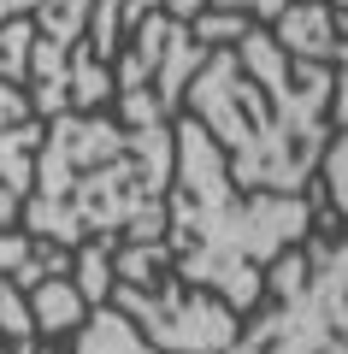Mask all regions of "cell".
I'll return each mask as SVG.
<instances>
[{"label":"cell","mask_w":348,"mask_h":354,"mask_svg":"<svg viewBox=\"0 0 348 354\" xmlns=\"http://www.w3.org/2000/svg\"><path fill=\"white\" fill-rule=\"evenodd\" d=\"M183 118L212 136L237 189L307 195L331 142V65L289 59L254 24L230 48H207L183 88Z\"/></svg>","instance_id":"obj_1"},{"label":"cell","mask_w":348,"mask_h":354,"mask_svg":"<svg viewBox=\"0 0 348 354\" xmlns=\"http://www.w3.org/2000/svg\"><path fill=\"white\" fill-rule=\"evenodd\" d=\"M319 195H248L230 183L224 153L195 118H172V189H165V254L172 272L219 295L237 319L266 301V266L313 236Z\"/></svg>","instance_id":"obj_2"},{"label":"cell","mask_w":348,"mask_h":354,"mask_svg":"<svg viewBox=\"0 0 348 354\" xmlns=\"http://www.w3.org/2000/svg\"><path fill=\"white\" fill-rule=\"evenodd\" d=\"M172 189V124L130 130L107 113L48 118L36 148V189L18 230L53 248H83L95 236L154 242L165 236Z\"/></svg>","instance_id":"obj_3"},{"label":"cell","mask_w":348,"mask_h":354,"mask_svg":"<svg viewBox=\"0 0 348 354\" xmlns=\"http://www.w3.org/2000/svg\"><path fill=\"white\" fill-rule=\"evenodd\" d=\"M266 295L224 354H348V225H313L266 266Z\"/></svg>","instance_id":"obj_4"},{"label":"cell","mask_w":348,"mask_h":354,"mask_svg":"<svg viewBox=\"0 0 348 354\" xmlns=\"http://www.w3.org/2000/svg\"><path fill=\"white\" fill-rule=\"evenodd\" d=\"M207 48L195 41V30L172 12H142L125 24L118 59H112V106L118 124L154 130L183 118V88L201 71Z\"/></svg>","instance_id":"obj_5"},{"label":"cell","mask_w":348,"mask_h":354,"mask_svg":"<svg viewBox=\"0 0 348 354\" xmlns=\"http://www.w3.org/2000/svg\"><path fill=\"white\" fill-rule=\"evenodd\" d=\"M107 307H118L160 354H224L242 330V319L219 295L183 283L172 266H160L148 283H112Z\"/></svg>","instance_id":"obj_6"},{"label":"cell","mask_w":348,"mask_h":354,"mask_svg":"<svg viewBox=\"0 0 348 354\" xmlns=\"http://www.w3.org/2000/svg\"><path fill=\"white\" fill-rule=\"evenodd\" d=\"M42 118H24V124L0 130V230H18V213H24L30 189H36V148H42Z\"/></svg>","instance_id":"obj_7"},{"label":"cell","mask_w":348,"mask_h":354,"mask_svg":"<svg viewBox=\"0 0 348 354\" xmlns=\"http://www.w3.org/2000/svg\"><path fill=\"white\" fill-rule=\"evenodd\" d=\"M272 41L289 53V59H307V65H331V41H336V18L324 0H289L284 12H277Z\"/></svg>","instance_id":"obj_8"},{"label":"cell","mask_w":348,"mask_h":354,"mask_svg":"<svg viewBox=\"0 0 348 354\" xmlns=\"http://www.w3.org/2000/svg\"><path fill=\"white\" fill-rule=\"evenodd\" d=\"M71 354H160L118 307H89V319L71 330Z\"/></svg>","instance_id":"obj_9"},{"label":"cell","mask_w":348,"mask_h":354,"mask_svg":"<svg viewBox=\"0 0 348 354\" xmlns=\"http://www.w3.org/2000/svg\"><path fill=\"white\" fill-rule=\"evenodd\" d=\"M24 301H30V325H36V337H71V330L89 319V307H83V295H77L71 272H65V278H42Z\"/></svg>","instance_id":"obj_10"},{"label":"cell","mask_w":348,"mask_h":354,"mask_svg":"<svg viewBox=\"0 0 348 354\" xmlns=\"http://www.w3.org/2000/svg\"><path fill=\"white\" fill-rule=\"evenodd\" d=\"M112 254H118V236H95V242H83V248H71V283H77V295H83V307H107Z\"/></svg>","instance_id":"obj_11"},{"label":"cell","mask_w":348,"mask_h":354,"mask_svg":"<svg viewBox=\"0 0 348 354\" xmlns=\"http://www.w3.org/2000/svg\"><path fill=\"white\" fill-rule=\"evenodd\" d=\"M319 177H324V201H331L336 225H348V130H331L319 153Z\"/></svg>","instance_id":"obj_12"},{"label":"cell","mask_w":348,"mask_h":354,"mask_svg":"<svg viewBox=\"0 0 348 354\" xmlns=\"http://www.w3.org/2000/svg\"><path fill=\"white\" fill-rule=\"evenodd\" d=\"M336 41H331V130H348V6H336Z\"/></svg>","instance_id":"obj_13"},{"label":"cell","mask_w":348,"mask_h":354,"mask_svg":"<svg viewBox=\"0 0 348 354\" xmlns=\"http://www.w3.org/2000/svg\"><path fill=\"white\" fill-rule=\"evenodd\" d=\"M30 48H36V24H30V18H6V24H0V77H6V83H24Z\"/></svg>","instance_id":"obj_14"},{"label":"cell","mask_w":348,"mask_h":354,"mask_svg":"<svg viewBox=\"0 0 348 354\" xmlns=\"http://www.w3.org/2000/svg\"><path fill=\"white\" fill-rule=\"evenodd\" d=\"M212 12H237V18H248V24H277V12H284L289 0H207Z\"/></svg>","instance_id":"obj_15"},{"label":"cell","mask_w":348,"mask_h":354,"mask_svg":"<svg viewBox=\"0 0 348 354\" xmlns=\"http://www.w3.org/2000/svg\"><path fill=\"white\" fill-rule=\"evenodd\" d=\"M142 12H172V18H195V12H207V0H125V24L130 18H142Z\"/></svg>","instance_id":"obj_16"},{"label":"cell","mask_w":348,"mask_h":354,"mask_svg":"<svg viewBox=\"0 0 348 354\" xmlns=\"http://www.w3.org/2000/svg\"><path fill=\"white\" fill-rule=\"evenodd\" d=\"M24 118H36L24 83H6V77H0V130H6V124H24Z\"/></svg>","instance_id":"obj_17"},{"label":"cell","mask_w":348,"mask_h":354,"mask_svg":"<svg viewBox=\"0 0 348 354\" xmlns=\"http://www.w3.org/2000/svg\"><path fill=\"white\" fill-rule=\"evenodd\" d=\"M30 248H36V236H24V230H0V278L18 272V266L30 260Z\"/></svg>","instance_id":"obj_18"},{"label":"cell","mask_w":348,"mask_h":354,"mask_svg":"<svg viewBox=\"0 0 348 354\" xmlns=\"http://www.w3.org/2000/svg\"><path fill=\"white\" fill-rule=\"evenodd\" d=\"M36 6H42V0H0V24H6V18H30Z\"/></svg>","instance_id":"obj_19"}]
</instances>
